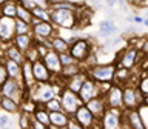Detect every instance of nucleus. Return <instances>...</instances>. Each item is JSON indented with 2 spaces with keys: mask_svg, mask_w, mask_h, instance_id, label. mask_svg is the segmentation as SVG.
<instances>
[{
  "mask_svg": "<svg viewBox=\"0 0 148 129\" xmlns=\"http://www.w3.org/2000/svg\"><path fill=\"white\" fill-rule=\"evenodd\" d=\"M62 88H57L53 81H37L32 88H29V98H32L37 105H45L48 100L57 95Z\"/></svg>",
  "mask_w": 148,
  "mask_h": 129,
  "instance_id": "nucleus-1",
  "label": "nucleus"
},
{
  "mask_svg": "<svg viewBox=\"0 0 148 129\" xmlns=\"http://www.w3.org/2000/svg\"><path fill=\"white\" fill-rule=\"evenodd\" d=\"M51 23L56 28L74 29L77 28V14L73 9H49Z\"/></svg>",
  "mask_w": 148,
  "mask_h": 129,
  "instance_id": "nucleus-2",
  "label": "nucleus"
},
{
  "mask_svg": "<svg viewBox=\"0 0 148 129\" xmlns=\"http://www.w3.org/2000/svg\"><path fill=\"white\" fill-rule=\"evenodd\" d=\"M69 54L76 58V62H79L80 64H83L86 62V58L92 54V41L90 39H85V37H79L69 43Z\"/></svg>",
  "mask_w": 148,
  "mask_h": 129,
  "instance_id": "nucleus-3",
  "label": "nucleus"
},
{
  "mask_svg": "<svg viewBox=\"0 0 148 129\" xmlns=\"http://www.w3.org/2000/svg\"><path fill=\"white\" fill-rule=\"evenodd\" d=\"M116 63H97L94 66L88 68L86 74L90 75L92 80L97 83L102 81H114V74H116Z\"/></svg>",
  "mask_w": 148,
  "mask_h": 129,
  "instance_id": "nucleus-4",
  "label": "nucleus"
},
{
  "mask_svg": "<svg viewBox=\"0 0 148 129\" xmlns=\"http://www.w3.org/2000/svg\"><path fill=\"white\" fill-rule=\"evenodd\" d=\"M143 95L139 92L137 85L125 83L123 85V109H139L142 108Z\"/></svg>",
  "mask_w": 148,
  "mask_h": 129,
  "instance_id": "nucleus-5",
  "label": "nucleus"
},
{
  "mask_svg": "<svg viewBox=\"0 0 148 129\" xmlns=\"http://www.w3.org/2000/svg\"><path fill=\"white\" fill-rule=\"evenodd\" d=\"M140 55H142V52L136 48V46L130 45L128 48H125L123 51H120V52H119L117 60H116V64H117V66H123V68L133 69L142 60Z\"/></svg>",
  "mask_w": 148,
  "mask_h": 129,
  "instance_id": "nucleus-6",
  "label": "nucleus"
},
{
  "mask_svg": "<svg viewBox=\"0 0 148 129\" xmlns=\"http://www.w3.org/2000/svg\"><path fill=\"white\" fill-rule=\"evenodd\" d=\"M59 97H60V101H62L63 111H65V112H68L69 115H73L74 111H76L80 105H83V101L80 100V97H79L77 92L68 89L66 86H63L62 89H60Z\"/></svg>",
  "mask_w": 148,
  "mask_h": 129,
  "instance_id": "nucleus-7",
  "label": "nucleus"
},
{
  "mask_svg": "<svg viewBox=\"0 0 148 129\" xmlns=\"http://www.w3.org/2000/svg\"><path fill=\"white\" fill-rule=\"evenodd\" d=\"M103 100L106 103V108L123 109V86L113 81L110 89L103 94Z\"/></svg>",
  "mask_w": 148,
  "mask_h": 129,
  "instance_id": "nucleus-8",
  "label": "nucleus"
},
{
  "mask_svg": "<svg viewBox=\"0 0 148 129\" xmlns=\"http://www.w3.org/2000/svg\"><path fill=\"white\" fill-rule=\"evenodd\" d=\"M122 114H123V109L106 108V111L103 112V115H102L100 120H99L100 128H103V129L122 128Z\"/></svg>",
  "mask_w": 148,
  "mask_h": 129,
  "instance_id": "nucleus-9",
  "label": "nucleus"
},
{
  "mask_svg": "<svg viewBox=\"0 0 148 129\" xmlns=\"http://www.w3.org/2000/svg\"><path fill=\"white\" fill-rule=\"evenodd\" d=\"M71 117L82 126V129H88V128H100V123L94 115L91 114V111L86 108L85 105H80L79 108L74 111V114Z\"/></svg>",
  "mask_w": 148,
  "mask_h": 129,
  "instance_id": "nucleus-10",
  "label": "nucleus"
},
{
  "mask_svg": "<svg viewBox=\"0 0 148 129\" xmlns=\"http://www.w3.org/2000/svg\"><path fill=\"white\" fill-rule=\"evenodd\" d=\"M32 26V37H34V41H37V43H40V41H45L51 39L56 32H57L59 28H56L51 22H45V20H40L34 23Z\"/></svg>",
  "mask_w": 148,
  "mask_h": 129,
  "instance_id": "nucleus-11",
  "label": "nucleus"
},
{
  "mask_svg": "<svg viewBox=\"0 0 148 129\" xmlns=\"http://www.w3.org/2000/svg\"><path fill=\"white\" fill-rule=\"evenodd\" d=\"M133 128V129H145L147 123H143L140 108L139 109H123L122 114V128Z\"/></svg>",
  "mask_w": 148,
  "mask_h": 129,
  "instance_id": "nucleus-12",
  "label": "nucleus"
},
{
  "mask_svg": "<svg viewBox=\"0 0 148 129\" xmlns=\"http://www.w3.org/2000/svg\"><path fill=\"white\" fill-rule=\"evenodd\" d=\"M16 35V18L3 16L0 18V43H11Z\"/></svg>",
  "mask_w": 148,
  "mask_h": 129,
  "instance_id": "nucleus-13",
  "label": "nucleus"
},
{
  "mask_svg": "<svg viewBox=\"0 0 148 129\" xmlns=\"http://www.w3.org/2000/svg\"><path fill=\"white\" fill-rule=\"evenodd\" d=\"M79 97H80V100L83 103H86L88 100L94 98V97H99L100 95V91H99V83L96 80H92V78L88 75L85 78V81H83V85L80 88V91L77 92Z\"/></svg>",
  "mask_w": 148,
  "mask_h": 129,
  "instance_id": "nucleus-14",
  "label": "nucleus"
},
{
  "mask_svg": "<svg viewBox=\"0 0 148 129\" xmlns=\"http://www.w3.org/2000/svg\"><path fill=\"white\" fill-rule=\"evenodd\" d=\"M43 63L46 64V68L49 69V72L53 75H60V71H62V63H60V58H59V52H56L54 49H49L43 57Z\"/></svg>",
  "mask_w": 148,
  "mask_h": 129,
  "instance_id": "nucleus-15",
  "label": "nucleus"
},
{
  "mask_svg": "<svg viewBox=\"0 0 148 129\" xmlns=\"http://www.w3.org/2000/svg\"><path fill=\"white\" fill-rule=\"evenodd\" d=\"M32 74H34L36 83L37 81H51L53 80V74L49 72V69L46 68L42 58H37L36 62H32Z\"/></svg>",
  "mask_w": 148,
  "mask_h": 129,
  "instance_id": "nucleus-16",
  "label": "nucleus"
},
{
  "mask_svg": "<svg viewBox=\"0 0 148 129\" xmlns=\"http://www.w3.org/2000/svg\"><path fill=\"white\" fill-rule=\"evenodd\" d=\"M71 118V115L65 111H56L49 112V129H66V124Z\"/></svg>",
  "mask_w": 148,
  "mask_h": 129,
  "instance_id": "nucleus-17",
  "label": "nucleus"
},
{
  "mask_svg": "<svg viewBox=\"0 0 148 129\" xmlns=\"http://www.w3.org/2000/svg\"><path fill=\"white\" fill-rule=\"evenodd\" d=\"M83 105L91 111V114L94 115L97 120H100V117L103 115V112L106 111V103H105V100H103V97H102V95L94 97V98L88 100L86 103H83Z\"/></svg>",
  "mask_w": 148,
  "mask_h": 129,
  "instance_id": "nucleus-18",
  "label": "nucleus"
},
{
  "mask_svg": "<svg viewBox=\"0 0 148 129\" xmlns=\"http://www.w3.org/2000/svg\"><path fill=\"white\" fill-rule=\"evenodd\" d=\"M88 77V74H86V69H82L80 72H77V74H74L73 77H69L65 80V86L68 88V89H71L74 92H79L80 91V88L83 85V81H85V78Z\"/></svg>",
  "mask_w": 148,
  "mask_h": 129,
  "instance_id": "nucleus-19",
  "label": "nucleus"
},
{
  "mask_svg": "<svg viewBox=\"0 0 148 129\" xmlns=\"http://www.w3.org/2000/svg\"><path fill=\"white\" fill-rule=\"evenodd\" d=\"M22 81L26 89H29V88L36 85V78H34V74H32V63L29 60H25L22 63Z\"/></svg>",
  "mask_w": 148,
  "mask_h": 129,
  "instance_id": "nucleus-20",
  "label": "nucleus"
},
{
  "mask_svg": "<svg viewBox=\"0 0 148 129\" xmlns=\"http://www.w3.org/2000/svg\"><path fill=\"white\" fill-rule=\"evenodd\" d=\"M0 60L5 63V66H6V71H8V75L11 78H16V80H20L22 81V64L14 62V60L8 58V57H0Z\"/></svg>",
  "mask_w": 148,
  "mask_h": 129,
  "instance_id": "nucleus-21",
  "label": "nucleus"
},
{
  "mask_svg": "<svg viewBox=\"0 0 148 129\" xmlns=\"http://www.w3.org/2000/svg\"><path fill=\"white\" fill-rule=\"evenodd\" d=\"M0 109L8 114H18L20 112V103L11 98V97L0 95Z\"/></svg>",
  "mask_w": 148,
  "mask_h": 129,
  "instance_id": "nucleus-22",
  "label": "nucleus"
},
{
  "mask_svg": "<svg viewBox=\"0 0 148 129\" xmlns=\"http://www.w3.org/2000/svg\"><path fill=\"white\" fill-rule=\"evenodd\" d=\"M116 32H117V26L114 25L113 20H102L99 23V32H97V35L100 37V39H108V37H113Z\"/></svg>",
  "mask_w": 148,
  "mask_h": 129,
  "instance_id": "nucleus-23",
  "label": "nucleus"
},
{
  "mask_svg": "<svg viewBox=\"0 0 148 129\" xmlns=\"http://www.w3.org/2000/svg\"><path fill=\"white\" fill-rule=\"evenodd\" d=\"M11 43L16 45L17 48L25 54V51L29 48L32 43H34V37H32V34H16Z\"/></svg>",
  "mask_w": 148,
  "mask_h": 129,
  "instance_id": "nucleus-24",
  "label": "nucleus"
},
{
  "mask_svg": "<svg viewBox=\"0 0 148 129\" xmlns=\"http://www.w3.org/2000/svg\"><path fill=\"white\" fill-rule=\"evenodd\" d=\"M3 55H5V57H8V58H11V60H14V62L20 63V64L25 62V54H23L22 51L18 49L16 45H12V43H8L6 46H5Z\"/></svg>",
  "mask_w": 148,
  "mask_h": 129,
  "instance_id": "nucleus-25",
  "label": "nucleus"
},
{
  "mask_svg": "<svg viewBox=\"0 0 148 129\" xmlns=\"http://www.w3.org/2000/svg\"><path fill=\"white\" fill-rule=\"evenodd\" d=\"M49 43H51V49H54L56 52H59V54L69 49V41L66 39H63L62 35H57V34H54L51 37Z\"/></svg>",
  "mask_w": 148,
  "mask_h": 129,
  "instance_id": "nucleus-26",
  "label": "nucleus"
},
{
  "mask_svg": "<svg viewBox=\"0 0 148 129\" xmlns=\"http://www.w3.org/2000/svg\"><path fill=\"white\" fill-rule=\"evenodd\" d=\"M32 117L36 120H39L42 124H45L46 129H49V111L45 108V105H37L34 112H32Z\"/></svg>",
  "mask_w": 148,
  "mask_h": 129,
  "instance_id": "nucleus-27",
  "label": "nucleus"
},
{
  "mask_svg": "<svg viewBox=\"0 0 148 129\" xmlns=\"http://www.w3.org/2000/svg\"><path fill=\"white\" fill-rule=\"evenodd\" d=\"M133 74H131V69L128 68H123V66H117L116 68V74H114V81L119 83V85H125L131 80Z\"/></svg>",
  "mask_w": 148,
  "mask_h": 129,
  "instance_id": "nucleus-28",
  "label": "nucleus"
},
{
  "mask_svg": "<svg viewBox=\"0 0 148 129\" xmlns=\"http://www.w3.org/2000/svg\"><path fill=\"white\" fill-rule=\"evenodd\" d=\"M82 69H85V68H83L80 63H73V64H68V66H62V71H60V77H62L63 80H66V78L73 77L74 74L80 72Z\"/></svg>",
  "mask_w": 148,
  "mask_h": 129,
  "instance_id": "nucleus-29",
  "label": "nucleus"
},
{
  "mask_svg": "<svg viewBox=\"0 0 148 129\" xmlns=\"http://www.w3.org/2000/svg\"><path fill=\"white\" fill-rule=\"evenodd\" d=\"M31 11H32V17L37 18V20L51 22V17H49V8H48V6H42V5H37V6H36V8H32Z\"/></svg>",
  "mask_w": 148,
  "mask_h": 129,
  "instance_id": "nucleus-30",
  "label": "nucleus"
},
{
  "mask_svg": "<svg viewBox=\"0 0 148 129\" xmlns=\"http://www.w3.org/2000/svg\"><path fill=\"white\" fill-rule=\"evenodd\" d=\"M16 18H18V20H23V22H26V23H31L34 17H32V11H31V9H28V8L23 6V5L17 3Z\"/></svg>",
  "mask_w": 148,
  "mask_h": 129,
  "instance_id": "nucleus-31",
  "label": "nucleus"
},
{
  "mask_svg": "<svg viewBox=\"0 0 148 129\" xmlns=\"http://www.w3.org/2000/svg\"><path fill=\"white\" fill-rule=\"evenodd\" d=\"M17 3H18V2H14V0H8V2L5 3L2 8H0V9H2V14H3V16H6V17H12V18H16Z\"/></svg>",
  "mask_w": 148,
  "mask_h": 129,
  "instance_id": "nucleus-32",
  "label": "nucleus"
},
{
  "mask_svg": "<svg viewBox=\"0 0 148 129\" xmlns=\"http://www.w3.org/2000/svg\"><path fill=\"white\" fill-rule=\"evenodd\" d=\"M45 108L49 111V112H56V111H63V106H62V101H60V97L59 94L53 97L51 100H48L45 103Z\"/></svg>",
  "mask_w": 148,
  "mask_h": 129,
  "instance_id": "nucleus-33",
  "label": "nucleus"
},
{
  "mask_svg": "<svg viewBox=\"0 0 148 129\" xmlns=\"http://www.w3.org/2000/svg\"><path fill=\"white\" fill-rule=\"evenodd\" d=\"M32 26L31 23H26L23 20L16 18V34H32Z\"/></svg>",
  "mask_w": 148,
  "mask_h": 129,
  "instance_id": "nucleus-34",
  "label": "nucleus"
},
{
  "mask_svg": "<svg viewBox=\"0 0 148 129\" xmlns=\"http://www.w3.org/2000/svg\"><path fill=\"white\" fill-rule=\"evenodd\" d=\"M137 89L142 95H148V75L142 69V77L137 80Z\"/></svg>",
  "mask_w": 148,
  "mask_h": 129,
  "instance_id": "nucleus-35",
  "label": "nucleus"
},
{
  "mask_svg": "<svg viewBox=\"0 0 148 129\" xmlns=\"http://www.w3.org/2000/svg\"><path fill=\"white\" fill-rule=\"evenodd\" d=\"M37 58H40V55H39V51H37V45L36 43H32L29 48H28L25 51V60H29V62H36Z\"/></svg>",
  "mask_w": 148,
  "mask_h": 129,
  "instance_id": "nucleus-36",
  "label": "nucleus"
},
{
  "mask_svg": "<svg viewBox=\"0 0 148 129\" xmlns=\"http://www.w3.org/2000/svg\"><path fill=\"white\" fill-rule=\"evenodd\" d=\"M59 58H60L62 66H68V64H73V63H79V62H76V58H74L71 54H69V51L60 52V54H59Z\"/></svg>",
  "mask_w": 148,
  "mask_h": 129,
  "instance_id": "nucleus-37",
  "label": "nucleus"
},
{
  "mask_svg": "<svg viewBox=\"0 0 148 129\" xmlns=\"http://www.w3.org/2000/svg\"><path fill=\"white\" fill-rule=\"evenodd\" d=\"M9 78V75H8V71H6V66H5V63L0 60V86L3 85L5 81H6Z\"/></svg>",
  "mask_w": 148,
  "mask_h": 129,
  "instance_id": "nucleus-38",
  "label": "nucleus"
},
{
  "mask_svg": "<svg viewBox=\"0 0 148 129\" xmlns=\"http://www.w3.org/2000/svg\"><path fill=\"white\" fill-rule=\"evenodd\" d=\"M8 126H11V117H9L8 112L3 111V114H0V128H8Z\"/></svg>",
  "mask_w": 148,
  "mask_h": 129,
  "instance_id": "nucleus-39",
  "label": "nucleus"
},
{
  "mask_svg": "<svg viewBox=\"0 0 148 129\" xmlns=\"http://www.w3.org/2000/svg\"><path fill=\"white\" fill-rule=\"evenodd\" d=\"M128 5H131V6H136V8H140V6H143L148 0H125Z\"/></svg>",
  "mask_w": 148,
  "mask_h": 129,
  "instance_id": "nucleus-40",
  "label": "nucleus"
},
{
  "mask_svg": "<svg viewBox=\"0 0 148 129\" xmlns=\"http://www.w3.org/2000/svg\"><path fill=\"white\" fill-rule=\"evenodd\" d=\"M18 3L23 5V6L28 8V9H32V8H36V6H37V3L34 2V0H20Z\"/></svg>",
  "mask_w": 148,
  "mask_h": 129,
  "instance_id": "nucleus-41",
  "label": "nucleus"
},
{
  "mask_svg": "<svg viewBox=\"0 0 148 129\" xmlns=\"http://www.w3.org/2000/svg\"><path fill=\"white\" fill-rule=\"evenodd\" d=\"M140 52L143 54V55H148V35L143 39V41H142V46H140Z\"/></svg>",
  "mask_w": 148,
  "mask_h": 129,
  "instance_id": "nucleus-42",
  "label": "nucleus"
},
{
  "mask_svg": "<svg viewBox=\"0 0 148 129\" xmlns=\"http://www.w3.org/2000/svg\"><path fill=\"white\" fill-rule=\"evenodd\" d=\"M73 128H77V129H82V126L79 124L76 120H74L73 117L69 118V122H68V124H66V129H73Z\"/></svg>",
  "mask_w": 148,
  "mask_h": 129,
  "instance_id": "nucleus-43",
  "label": "nucleus"
},
{
  "mask_svg": "<svg viewBox=\"0 0 148 129\" xmlns=\"http://www.w3.org/2000/svg\"><path fill=\"white\" fill-rule=\"evenodd\" d=\"M143 18H145L143 16L134 14V16H133V23H134V25H142V23H143Z\"/></svg>",
  "mask_w": 148,
  "mask_h": 129,
  "instance_id": "nucleus-44",
  "label": "nucleus"
},
{
  "mask_svg": "<svg viewBox=\"0 0 148 129\" xmlns=\"http://www.w3.org/2000/svg\"><path fill=\"white\" fill-rule=\"evenodd\" d=\"M142 106L148 108V95H143V101H142Z\"/></svg>",
  "mask_w": 148,
  "mask_h": 129,
  "instance_id": "nucleus-45",
  "label": "nucleus"
},
{
  "mask_svg": "<svg viewBox=\"0 0 148 129\" xmlns=\"http://www.w3.org/2000/svg\"><path fill=\"white\" fill-rule=\"evenodd\" d=\"M142 25L148 28V17H145V18H143V23H142Z\"/></svg>",
  "mask_w": 148,
  "mask_h": 129,
  "instance_id": "nucleus-46",
  "label": "nucleus"
},
{
  "mask_svg": "<svg viewBox=\"0 0 148 129\" xmlns=\"http://www.w3.org/2000/svg\"><path fill=\"white\" fill-rule=\"evenodd\" d=\"M6 2H8V0H0V8H2V6H3V5L6 3Z\"/></svg>",
  "mask_w": 148,
  "mask_h": 129,
  "instance_id": "nucleus-47",
  "label": "nucleus"
},
{
  "mask_svg": "<svg viewBox=\"0 0 148 129\" xmlns=\"http://www.w3.org/2000/svg\"><path fill=\"white\" fill-rule=\"evenodd\" d=\"M143 71H145V74H147V75H148V66H147L145 69H143Z\"/></svg>",
  "mask_w": 148,
  "mask_h": 129,
  "instance_id": "nucleus-48",
  "label": "nucleus"
},
{
  "mask_svg": "<svg viewBox=\"0 0 148 129\" xmlns=\"http://www.w3.org/2000/svg\"><path fill=\"white\" fill-rule=\"evenodd\" d=\"M14 2H20V0H14Z\"/></svg>",
  "mask_w": 148,
  "mask_h": 129,
  "instance_id": "nucleus-49",
  "label": "nucleus"
}]
</instances>
